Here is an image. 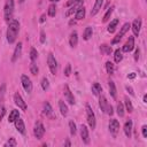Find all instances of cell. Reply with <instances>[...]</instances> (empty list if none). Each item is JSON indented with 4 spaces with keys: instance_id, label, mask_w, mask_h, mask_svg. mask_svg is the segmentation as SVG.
<instances>
[{
    "instance_id": "1",
    "label": "cell",
    "mask_w": 147,
    "mask_h": 147,
    "mask_svg": "<svg viewBox=\"0 0 147 147\" xmlns=\"http://www.w3.org/2000/svg\"><path fill=\"white\" fill-rule=\"evenodd\" d=\"M18 31H20V23L17 20H11L8 22V28H7V41L9 44H13L15 42L16 38H17V34H18Z\"/></svg>"
},
{
    "instance_id": "2",
    "label": "cell",
    "mask_w": 147,
    "mask_h": 147,
    "mask_svg": "<svg viewBox=\"0 0 147 147\" xmlns=\"http://www.w3.org/2000/svg\"><path fill=\"white\" fill-rule=\"evenodd\" d=\"M14 15V0H6L5 8H3V17L6 22H9L13 20Z\"/></svg>"
},
{
    "instance_id": "3",
    "label": "cell",
    "mask_w": 147,
    "mask_h": 147,
    "mask_svg": "<svg viewBox=\"0 0 147 147\" xmlns=\"http://www.w3.org/2000/svg\"><path fill=\"white\" fill-rule=\"evenodd\" d=\"M85 109H86V118H87V123H88L90 127H91L92 130H94V129H95V125H96L95 114H94V111L92 110V108H91V106H90L88 103H86Z\"/></svg>"
},
{
    "instance_id": "4",
    "label": "cell",
    "mask_w": 147,
    "mask_h": 147,
    "mask_svg": "<svg viewBox=\"0 0 147 147\" xmlns=\"http://www.w3.org/2000/svg\"><path fill=\"white\" fill-rule=\"evenodd\" d=\"M131 28V24L130 23H124L123 24V26L121 28V30H119V32L115 36V38L111 40V45H115V44H118L119 41H121V39L123 38V36L129 31V29Z\"/></svg>"
},
{
    "instance_id": "5",
    "label": "cell",
    "mask_w": 147,
    "mask_h": 147,
    "mask_svg": "<svg viewBox=\"0 0 147 147\" xmlns=\"http://www.w3.org/2000/svg\"><path fill=\"white\" fill-rule=\"evenodd\" d=\"M47 64H48V68L51 70V74L55 75L56 71H57V61L55 60V57L52 53H49L48 56H47Z\"/></svg>"
},
{
    "instance_id": "6",
    "label": "cell",
    "mask_w": 147,
    "mask_h": 147,
    "mask_svg": "<svg viewBox=\"0 0 147 147\" xmlns=\"http://www.w3.org/2000/svg\"><path fill=\"white\" fill-rule=\"evenodd\" d=\"M21 83H22V86H23L24 91L26 93H31V91H32V82L26 75H22L21 76Z\"/></svg>"
},
{
    "instance_id": "7",
    "label": "cell",
    "mask_w": 147,
    "mask_h": 147,
    "mask_svg": "<svg viewBox=\"0 0 147 147\" xmlns=\"http://www.w3.org/2000/svg\"><path fill=\"white\" fill-rule=\"evenodd\" d=\"M33 134L37 139H41L45 134V127L40 122H36L34 127H33Z\"/></svg>"
},
{
    "instance_id": "8",
    "label": "cell",
    "mask_w": 147,
    "mask_h": 147,
    "mask_svg": "<svg viewBox=\"0 0 147 147\" xmlns=\"http://www.w3.org/2000/svg\"><path fill=\"white\" fill-rule=\"evenodd\" d=\"M14 102H15V105L20 108V109H22V110H26V103H25V101L23 100V98L21 96V94L18 93V92H16L15 94H14Z\"/></svg>"
},
{
    "instance_id": "9",
    "label": "cell",
    "mask_w": 147,
    "mask_h": 147,
    "mask_svg": "<svg viewBox=\"0 0 147 147\" xmlns=\"http://www.w3.org/2000/svg\"><path fill=\"white\" fill-rule=\"evenodd\" d=\"M109 131L113 134V137H116L119 131V122L115 118H111L109 121Z\"/></svg>"
},
{
    "instance_id": "10",
    "label": "cell",
    "mask_w": 147,
    "mask_h": 147,
    "mask_svg": "<svg viewBox=\"0 0 147 147\" xmlns=\"http://www.w3.org/2000/svg\"><path fill=\"white\" fill-rule=\"evenodd\" d=\"M131 29H132L133 34H134L136 37H138L139 33H140V29H141V18H140V17L136 18V20L132 22V24H131Z\"/></svg>"
},
{
    "instance_id": "11",
    "label": "cell",
    "mask_w": 147,
    "mask_h": 147,
    "mask_svg": "<svg viewBox=\"0 0 147 147\" xmlns=\"http://www.w3.org/2000/svg\"><path fill=\"white\" fill-rule=\"evenodd\" d=\"M133 48H134V38L133 37H129V39L126 40V42L122 47V52L123 53H129Z\"/></svg>"
},
{
    "instance_id": "12",
    "label": "cell",
    "mask_w": 147,
    "mask_h": 147,
    "mask_svg": "<svg viewBox=\"0 0 147 147\" xmlns=\"http://www.w3.org/2000/svg\"><path fill=\"white\" fill-rule=\"evenodd\" d=\"M63 93H64V98H65V101H68L69 105H74L75 103V98H74V94L71 93L70 88L68 85H64L63 87Z\"/></svg>"
},
{
    "instance_id": "13",
    "label": "cell",
    "mask_w": 147,
    "mask_h": 147,
    "mask_svg": "<svg viewBox=\"0 0 147 147\" xmlns=\"http://www.w3.org/2000/svg\"><path fill=\"white\" fill-rule=\"evenodd\" d=\"M80 138L83 140L84 144H88L90 142V136H88V130L86 127L85 124L80 125Z\"/></svg>"
},
{
    "instance_id": "14",
    "label": "cell",
    "mask_w": 147,
    "mask_h": 147,
    "mask_svg": "<svg viewBox=\"0 0 147 147\" xmlns=\"http://www.w3.org/2000/svg\"><path fill=\"white\" fill-rule=\"evenodd\" d=\"M14 124H15V129H16L20 133H22V134L25 133V124H24V122H23V119H22L21 117H17V118L14 121Z\"/></svg>"
},
{
    "instance_id": "15",
    "label": "cell",
    "mask_w": 147,
    "mask_h": 147,
    "mask_svg": "<svg viewBox=\"0 0 147 147\" xmlns=\"http://www.w3.org/2000/svg\"><path fill=\"white\" fill-rule=\"evenodd\" d=\"M83 1H84V0H80V1H78L77 3H75V5H72V6H70V7H68L69 9L65 11V17H69L70 15H72L74 13H76V10H77L80 6H83Z\"/></svg>"
},
{
    "instance_id": "16",
    "label": "cell",
    "mask_w": 147,
    "mask_h": 147,
    "mask_svg": "<svg viewBox=\"0 0 147 147\" xmlns=\"http://www.w3.org/2000/svg\"><path fill=\"white\" fill-rule=\"evenodd\" d=\"M21 53H22V42L20 41V42L16 45V47H15V49H14V53H13V57H11V62H13V63L17 61V59L21 56Z\"/></svg>"
},
{
    "instance_id": "17",
    "label": "cell",
    "mask_w": 147,
    "mask_h": 147,
    "mask_svg": "<svg viewBox=\"0 0 147 147\" xmlns=\"http://www.w3.org/2000/svg\"><path fill=\"white\" fill-rule=\"evenodd\" d=\"M99 96H100L99 98V107H100L102 113H106L107 111V107H108L109 103H108V101H107V99H106V96L103 94H100Z\"/></svg>"
},
{
    "instance_id": "18",
    "label": "cell",
    "mask_w": 147,
    "mask_h": 147,
    "mask_svg": "<svg viewBox=\"0 0 147 147\" xmlns=\"http://www.w3.org/2000/svg\"><path fill=\"white\" fill-rule=\"evenodd\" d=\"M102 5H103V0H95L94 6H93V8L91 9V16H95V15L100 11Z\"/></svg>"
},
{
    "instance_id": "19",
    "label": "cell",
    "mask_w": 147,
    "mask_h": 147,
    "mask_svg": "<svg viewBox=\"0 0 147 147\" xmlns=\"http://www.w3.org/2000/svg\"><path fill=\"white\" fill-rule=\"evenodd\" d=\"M132 119H127L126 122H125V124H124V133H125V136L127 137V138H131V133H132Z\"/></svg>"
},
{
    "instance_id": "20",
    "label": "cell",
    "mask_w": 147,
    "mask_h": 147,
    "mask_svg": "<svg viewBox=\"0 0 147 147\" xmlns=\"http://www.w3.org/2000/svg\"><path fill=\"white\" fill-rule=\"evenodd\" d=\"M69 44L71 47H76L78 44V33L77 31H72L70 33V38H69Z\"/></svg>"
},
{
    "instance_id": "21",
    "label": "cell",
    "mask_w": 147,
    "mask_h": 147,
    "mask_svg": "<svg viewBox=\"0 0 147 147\" xmlns=\"http://www.w3.org/2000/svg\"><path fill=\"white\" fill-rule=\"evenodd\" d=\"M108 87H109V93L111 95L113 99H116L117 98V90H116V86H115V83L113 80H109L108 82Z\"/></svg>"
},
{
    "instance_id": "22",
    "label": "cell",
    "mask_w": 147,
    "mask_h": 147,
    "mask_svg": "<svg viewBox=\"0 0 147 147\" xmlns=\"http://www.w3.org/2000/svg\"><path fill=\"white\" fill-rule=\"evenodd\" d=\"M75 18H76L77 21L85 18V7H84V6H80V7L76 10V13H75Z\"/></svg>"
},
{
    "instance_id": "23",
    "label": "cell",
    "mask_w": 147,
    "mask_h": 147,
    "mask_svg": "<svg viewBox=\"0 0 147 147\" xmlns=\"http://www.w3.org/2000/svg\"><path fill=\"white\" fill-rule=\"evenodd\" d=\"M91 91H92V93L94 94V95H100L101 94V92H102V87H101V85L99 84V83H93L92 84V86H91Z\"/></svg>"
},
{
    "instance_id": "24",
    "label": "cell",
    "mask_w": 147,
    "mask_h": 147,
    "mask_svg": "<svg viewBox=\"0 0 147 147\" xmlns=\"http://www.w3.org/2000/svg\"><path fill=\"white\" fill-rule=\"evenodd\" d=\"M118 23H119V20H118V18H115V20L110 21V23H109V25H108V28H107V31H108L109 33H114Z\"/></svg>"
},
{
    "instance_id": "25",
    "label": "cell",
    "mask_w": 147,
    "mask_h": 147,
    "mask_svg": "<svg viewBox=\"0 0 147 147\" xmlns=\"http://www.w3.org/2000/svg\"><path fill=\"white\" fill-rule=\"evenodd\" d=\"M59 108H60V111L62 114V116H67L68 115V106L64 103L63 100H59Z\"/></svg>"
},
{
    "instance_id": "26",
    "label": "cell",
    "mask_w": 147,
    "mask_h": 147,
    "mask_svg": "<svg viewBox=\"0 0 147 147\" xmlns=\"http://www.w3.org/2000/svg\"><path fill=\"white\" fill-rule=\"evenodd\" d=\"M93 36V29L92 26H87L85 30H84V33H83V38L84 40H90Z\"/></svg>"
},
{
    "instance_id": "27",
    "label": "cell",
    "mask_w": 147,
    "mask_h": 147,
    "mask_svg": "<svg viewBox=\"0 0 147 147\" xmlns=\"http://www.w3.org/2000/svg\"><path fill=\"white\" fill-rule=\"evenodd\" d=\"M20 117V111L17 109H13L10 113H9V116H8V122L9 123H14V121Z\"/></svg>"
},
{
    "instance_id": "28",
    "label": "cell",
    "mask_w": 147,
    "mask_h": 147,
    "mask_svg": "<svg viewBox=\"0 0 147 147\" xmlns=\"http://www.w3.org/2000/svg\"><path fill=\"white\" fill-rule=\"evenodd\" d=\"M44 114L48 117H53L52 114H53V108L52 106L49 105V102H45L44 103Z\"/></svg>"
},
{
    "instance_id": "29",
    "label": "cell",
    "mask_w": 147,
    "mask_h": 147,
    "mask_svg": "<svg viewBox=\"0 0 147 147\" xmlns=\"http://www.w3.org/2000/svg\"><path fill=\"white\" fill-rule=\"evenodd\" d=\"M100 51H101V53H102V54H105V55H110V54H111V52H113L111 46L106 45V44H102V45L100 46Z\"/></svg>"
},
{
    "instance_id": "30",
    "label": "cell",
    "mask_w": 147,
    "mask_h": 147,
    "mask_svg": "<svg viewBox=\"0 0 147 147\" xmlns=\"http://www.w3.org/2000/svg\"><path fill=\"white\" fill-rule=\"evenodd\" d=\"M122 60H123V52H122V49L117 48L115 51V53H114V61L116 63H119Z\"/></svg>"
},
{
    "instance_id": "31",
    "label": "cell",
    "mask_w": 147,
    "mask_h": 147,
    "mask_svg": "<svg viewBox=\"0 0 147 147\" xmlns=\"http://www.w3.org/2000/svg\"><path fill=\"white\" fill-rule=\"evenodd\" d=\"M114 9H115V6H111L110 8H108L107 9V11H106V14L103 15V18H102V22H108L109 21V18H110V16H111V14H113V11H114Z\"/></svg>"
},
{
    "instance_id": "32",
    "label": "cell",
    "mask_w": 147,
    "mask_h": 147,
    "mask_svg": "<svg viewBox=\"0 0 147 147\" xmlns=\"http://www.w3.org/2000/svg\"><path fill=\"white\" fill-rule=\"evenodd\" d=\"M47 14H48V16H51V17H54V16L56 15V6H55V3H51V5L48 6Z\"/></svg>"
},
{
    "instance_id": "33",
    "label": "cell",
    "mask_w": 147,
    "mask_h": 147,
    "mask_svg": "<svg viewBox=\"0 0 147 147\" xmlns=\"http://www.w3.org/2000/svg\"><path fill=\"white\" fill-rule=\"evenodd\" d=\"M106 71H107V74H109V75L114 74V71H115V65H114L113 62H110V61H107V62H106Z\"/></svg>"
},
{
    "instance_id": "34",
    "label": "cell",
    "mask_w": 147,
    "mask_h": 147,
    "mask_svg": "<svg viewBox=\"0 0 147 147\" xmlns=\"http://www.w3.org/2000/svg\"><path fill=\"white\" fill-rule=\"evenodd\" d=\"M37 57H38V52H37V49H36L34 47H31V48H30V60H31V62H34V61L37 60Z\"/></svg>"
},
{
    "instance_id": "35",
    "label": "cell",
    "mask_w": 147,
    "mask_h": 147,
    "mask_svg": "<svg viewBox=\"0 0 147 147\" xmlns=\"http://www.w3.org/2000/svg\"><path fill=\"white\" fill-rule=\"evenodd\" d=\"M30 72L32 74V75H38V72H39V69H38V67H37V64L34 63V62H31L30 63Z\"/></svg>"
},
{
    "instance_id": "36",
    "label": "cell",
    "mask_w": 147,
    "mask_h": 147,
    "mask_svg": "<svg viewBox=\"0 0 147 147\" xmlns=\"http://www.w3.org/2000/svg\"><path fill=\"white\" fill-rule=\"evenodd\" d=\"M124 101H125V108H126V110H127L129 113H132V111H133V106H132L131 100H129V98H125Z\"/></svg>"
},
{
    "instance_id": "37",
    "label": "cell",
    "mask_w": 147,
    "mask_h": 147,
    "mask_svg": "<svg viewBox=\"0 0 147 147\" xmlns=\"http://www.w3.org/2000/svg\"><path fill=\"white\" fill-rule=\"evenodd\" d=\"M69 129H70V133L72 136H75L77 132V126H76V123L74 121H69Z\"/></svg>"
},
{
    "instance_id": "38",
    "label": "cell",
    "mask_w": 147,
    "mask_h": 147,
    "mask_svg": "<svg viewBox=\"0 0 147 147\" xmlns=\"http://www.w3.org/2000/svg\"><path fill=\"white\" fill-rule=\"evenodd\" d=\"M117 114L119 117H123L124 116V105L122 102H118L117 103Z\"/></svg>"
},
{
    "instance_id": "39",
    "label": "cell",
    "mask_w": 147,
    "mask_h": 147,
    "mask_svg": "<svg viewBox=\"0 0 147 147\" xmlns=\"http://www.w3.org/2000/svg\"><path fill=\"white\" fill-rule=\"evenodd\" d=\"M48 87H49L48 79H47L46 77H44V78L41 79V88H42L44 91H46V90H48Z\"/></svg>"
},
{
    "instance_id": "40",
    "label": "cell",
    "mask_w": 147,
    "mask_h": 147,
    "mask_svg": "<svg viewBox=\"0 0 147 147\" xmlns=\"http://www.w3.org/2000/svg\"><path fill=\"white\" fill-rule=\"evenodd\" d=\"M16 145H17L16 140H15L14 138H10V139H9V140H8V141H7V142H6L3 146H5V147H8V146H9V147H11V146H13V147H15Z\"/></svg>"
},
{
    "instance_id": "41",
    "label": "cell",
    "mask_w": 147,
    "mask_h": 147,
    "mask_svg": "<svg viewBox=\"0 0 147 147\" xmlns=\"http://www.w3.org/2000/svg\"><path fill=\"white\" fill-rule=\"evenodd\" d=\"M5 93H6V84H2L1 87H0V102H2Z\"/></svg>"
},
{
    "instance_id": "42",
    "label": "cell",
    "mask_w": 147,
    "mask_h": 147,
    "mask_svg": "<svg viewBox=\"0 0 147 147\" xmlns=\"http://www.w3.org/2000/svg\"><path fill=\"white\" fill-rule=\"evenodd\" d=\"M70 74H71V64L68 63V64L65 65V68H64V76H65V77H69Z\"/></svg>"
},
{
    "instance_id": "43",
    "label": "cell",
    "mask_w": 147,
    "mask_h": 147,
    "mask_svg": "<svg viewBox=\"0 0 147 147\" xmlns=\"http://www.w3.org/2000/svg\"><path fill=\"white\" fill-rule=\"evenodd\" d=\"M78 1H80V0H68V1L65 2V7L68 8V7L72 6V5H75V3H77Z\"/></svg>"
},
{
    "instance_id": "44",
    "label": "cell",
    "mask_w": 147,
    "mask_h": 147,
    "mask_svg": "<svg viewBox=\"0 0 147 147\" xmlns=\"http://www.w3.org/2000/svg\"><path fill=\"white\" fill-rule=\"evenodd\" d=\"M46 40V36H45V31L44 30H40V42L44 44Z\"/></svg>"
},
{
    "instance_id": "45",
    "label": "cell",
    "mask_w": 147,
    "mask_h": 147,
    "mask_svg": "<svg viewBox=\"0 0 147 147\" xmlns=\"http://www.w3.org/2000/svg\"><path fill=\"white\" fill-rule=\"evenodd\" d=\"M106 113H107L108 115H110V116L114 114V109H113V106H111V105H108V107H107V111H106Z\"/></svg>"
},
{
    "instance_id": "46",
    "label": "cell",
    "mask_w": 147,
    "mask_h": 147,
    "mask_svg": "<svg viewBox=\"0 0 147 147\" xmlns=\"http://www.w3.org/2000/svg\"><path fill=\"white\" fill-rule=\"evenodd\" d=\"M141 131H142V136H144V138H147V125H142Z\"/></svg>"
},
{
    "instance_id": "47",
    "label": "cell",
    "mask_w": 147,
    "mask_h": 147,
    "mask_svg": "<svg viewBox=\"0 0 147 147\" xmlns=\"http://www.w3.org/2000/svg\"><path fill=\"white\" fill-rule=\"evenodd\" d=\"M139 54H140V49L139 48H136V52H134V60L136 61L139 60Z\"/></svg>"
},
{
    "instance_id": "48",
    "label": "cell",
    "mask_w": 147,
    "mask_h": 147,
    "mask_svg": "<svg viewBox=\"0 0 147 147\" xmlns=\"http://www.w3.org/2000/svg\"><path fill=\"white\" fill-rule=\"evenodd\" d=\"M125 88H126V91H127V92H129V93H130L131 95H134V92H133V88H132L131 86H129V85H127V86H125Z\"/></svg>"
},
{
    "instance_id": "49",
    "label": "cell",
    "mask_w": 147,
    "mask_h": 147,
    "mask_svg": "<svg viewBox=\"0 0 147 147\" xmlns=\"http://www.w3.org/2000/svg\"><path fill=\"white\" fill-rule=\"evenodd\" d=\"M136 76H137V74H136V72H130V74L127 75V79H134V78H136Z\"/></svg>"
},
{
    "instance_id": "50",
    "label": "cell",
    "mask_w": 147,
    "mask_h": 147,
    "mask_svg": "<svg viewBox=\"0 0 147 147\" xmlns=\"http://www.w3.org/2000/svg\"><path fill=\"white\" fill-rule=\"evenodd\" d=\"M45 21H46V15H45V14H42V15L40 16V20H39V22H40V23H44Z\"/></svg>"
},
{
    "instance_id": "51",
    "label": "cell",
    "mask_w": 147,
    "mask_h": 147,
    "mask_svg": "<svg viewBox=\"0 0 147 147\" xmlns=\"http://www.w3.org/2000/svg\"><path fill=\"white\" fill-rule=\"evenodd\" d=\"M5 113H6V110H5V108L2 107V109H1V115H0V121L2 119V117H3V115H5Z\"/></svg>"
},
{
    "instance_id": "52",
    "label": "cell",
    "mask_w": 147,
    "mask_h": 147,
    "mask_svg": "<svg viewBox=\"0 0 147 147\" xmlns=\"http://www.w3.org/2000/svg\"><path fill=\"white\" fill-rule=\"evenodd\" d=\"M142 101H144V102H145V103H146V102H147V95H146V94H145V95H144V99H142Z\"/></svg>"
},
{
    "instance_id": "53",
    "label": "cell",
    "mask_w": 147,
    "mask_h": 147,
    "mask_svg": "<svg viewBox=\"0 0 147 147\" xmlns=\"http://www.w3.org/2000/svg\"><path fill=\"white\" fill-rule=\"evenodd\" d=\"M70 145H71V144H70V141H69V140H67V141H65V144H64V146H68V147H69Z\"/></svg>"
},
{
    "instance_id": "54",
    "label": "cell",
    "mask_w": 147,
    "mask_h": 147,
    "mask_svg": "<svg viewBox=\"0 0 147 147\" xmlns=\"http://www.w3.org/2000/svg\"><path fill=\"white\" fill-rule=\"evenodd\" d=\"M49 1H51V2H53V3H54V2H57V1H60V0H49Z\"/></svg>"
},
{
    "instance_id": "55",
    "label": "cell",
    "mask_w": 147,
    "mask_h": 147,
    "mask_svg": "<svg viewBox=\"0 0 147 147\" xmlns=\"http://www.w3.org/2000/svg\"><path fill=\"white\" fill-rule=\"evenodd\" d=\"M18 2H20V3H23V2H24V0H18Z\"/></svg>"
}]
</instances>
